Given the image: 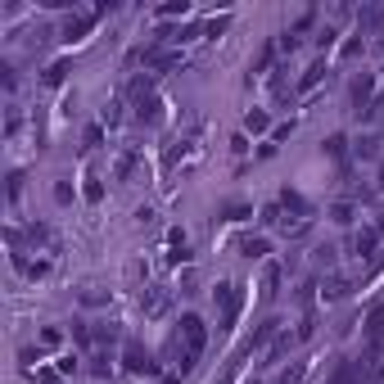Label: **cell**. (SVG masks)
I'll use <instances>...</instances> for the list:
<instances>
[{
	"label": "cell",
	"instance_id": "cell-1",
	"mask_svg": "<svg viewBox=\"0 0 384 384\" xmlns=\"http://www.w3.org/2000/svg\"><path fill=\"white\" fill-rule=\"evenodd\" d=\"M204 349H208V326H204V317H199V312H181L177 339H172V357H177L172 366H177L181 375H190L194 362L204 357Z\"/></svg>",
	"mask_w": 384,
	"mask_h": 384
},
{
	"label": "cell",
	"instance_id": "cell-2",
	"mask_svg": "<svg viewBox=\"0 0 384 384\" xmlns=\"http://www.w3.org/2000/svg\"><path fill=\"white\" fill-rule=\"evenodd\" d=\"M213 299H217V330H235V321H240V307H244V285L240 280H217V290H213Z\"/></svg>",
	"mask_w": 384,
	"mask_h": 384
},
{
	"label": "cell",
	"instance_id": "cell-3",
	"mask_svg": "<svg viewBox=\"0 0 384 384\" xmlns=\"http://www.w3.org/2000/svg\"><path fill=\"white\" fill-rule=\"evenodd\" d=\"M122 366H127L131 375H158V362L150 357V349H145V344H136V339L122 344Z\"/></svg>",
	"mask_w": 384,
	"mask_h": 384
},
{
	"label": "cell",
	"instance_id": "cell-4",
	"mask_svg": "<svg viewBox=\"0 0 384 384\" xmlns=\"http://www.w3.org/2000/svg\"><path fill=\"white\" fill-rule=\"evenodd\" d=\"M349 95H353V109H357V114L371 118V114L380 109V104H375V72H362V77L353 82V91H349Z\"/></svg>",
	"mask_w": 384,
	"mask_h": 384
},
{
	"label": "cell",
	"instance_id": "cell-5",
	"mask_svg": "<svg viewBox=\"0 0 384 384\" xmlns=\"http://www.w3.org/2000/svg\"><path fill=\"white\" fill-rule=\"evenodd\" d=\"M380 353H384V303L371 307L366 317V362H375Z\"/></svg>",
	"mask_w": 384,
	"mask_h": 384
},
{
	"label": "cell",
	"instance_id": "cell-6",
	"mask_svg": "<svg viewBox=\"0 0 384 384\" xmlns=\"http://www.w3.org/2000/svg\"><path fill=\"white\" fill-rule=\"evenodd\" d=\"M18 235L32 244V249H41V253H59V235L45 226V221H32V226H28V231H18Z\"/></svg>",
	"mask_w": 384,
	"mask_h": 384
},
{
	"label": "cell",
	"instance_id": "cell-7",
	"mask_svg": "<svg viewBox=\"0 0 384 384\" xmlns=\"http://www.w3.org/2000/svg\"><path fill=\"white\" fill-rule=\"evenodd\" d=\"M276 204L285 208V213H294V217H299V221H303V226H307V217H312V204H307V199H303V194H299V190H294V185H285V190L276 194Z\"/></svg>",
	"mask_w": 384,
	"mask_h": 384
},
{
	"label": "cell",
	"instance_id": "cell-8",
	"mask_svg": "<svg viewBox=\"0 0 384 384\" xmlns=\"http://www.w3.org/2000/svg\"><path fill=\"white\" fill-rule=\"evenodd\" d=\"M168 263H172V267L190 263V235H185L181 226H172V231H168Z\"/></svg>",
	"mask_w": 384,
	"mask_h": 384
},
{
	"label": "cell",
	"instance_id": "cell-9",
	"mask_svg": "<svg viewBox=\"0 0 384 384\" xmlns=\"http://www.w3.org/2000/svg\"><path fill=\"white\" fill-rule=\"evenodd\" d=\"M362 380H366V362H353V357H344L326 384H362Z\"/></svg>",
	"mask_w": 384,
	"mask_h": 384
},
{
	"label": "cell",
	"instance_id": "cell-10",
	"mask_svg": "<svg viewBox=\"0 0 384 384\" xmlns=\"http://www.w3.org/2000/svg\"><path fill=\"white\" fill-rule=\"evenodd\" d=\"M100 14H104V9H91V14H77V18H68V28H64V41H82V36L91 32L95 23H100Z\"/></svg>",
	"mask_w": 384,
	"mask_h": 384
},
{
	"label": "cell",
	"instance_id": "cell-11",
	"mask_svg": "<svg viewBox=\"0 0 384 384\" xmlns=\"http://www.w3.org/2000/svg\"><path fill=\"white\" fill-rule=\"evenodd\" d=\"M141 307H145V317H163L168 312V290L163 285H150V290L141 294Z\"/></svg>",
	"mask_w": 384,
	"mask_h": 384
},
{
	"label": "cell",
	"instance_id": "cell-12",
	"mask_svg": "<svg viewBox=\"0 0 384 384\" xmlns=\"http://www.w3.org/2000/svg\"><path fill=\"white\" fill-rule=\"evenodd\" d=\"M375 244H380V231L375 226H362V231L353 235V253L357 258H371V253H375Z\"/></svg>",
	"mask_w": 384,
	"mask_h": 384
},
{
	"label": "cell",
	"instance_id": "cell-13",
	"mask_svg": "<svg viewBox=\"0 0 384 384\" xmlns=\"http://www.w3.org/2000/svg\"><path fill=\"white\" fill-rule=\"evenodd\" d=\"M326 72H330V68H326V59H317V64H312V68H307L303 77H299V95L317 91V86H321V77H326Z\"/></svg>",
	"mask_w": 384,
	"mask_h": 384
},
{
	"label": "cell",
	"instance_id": "cell-14",
	"mask_svg": "<svg viewBox=\"0 0 384 384\" xmlns=\"http://www.w3.org/2000/svg\"><path fill=\"white\" fill-rule=\"evenodd\" d=\"M276 55H280V50H276V41H267V45H263V55H258V59H253V68H249V82H253V77H263V72L276 64Z\"/></svg>",
	"mask_w": 384,
	"mask_h": 384
},
{
	"label": "cell",
	"instance_id": "cell-15",
	"mask_svg": "<svg viewBox=\"0 0 384 384\" xmlns=\"http://www.w3.org/2000/svg\"><path fill=\"white\" fill-rule=\"evenodd\" d=\"M380 23H384V9H380V5H371V9H362V14H357V32L366 36V32H375Z\"/></svg>",
	"mask_w": 384,
	"mask_h": 384
},
{
	"label": "cell",
	"instance_id": "cell-16",
	"mask_svg": "<svg viewBox=\"0 0 384 384\" xmlns=\"http://www.w3.org/2000/svg\"><path fill=\"white\" fill-rule=\"evenodd\" d=\"M326 154H330L344 172H349V141H344V136H330V141H326Z\"/></svg>",
	"mask_w": 384,
	"mask_h": 384
},
{
	"label": "cell",
	"instance_id": "cell-17",
	"mask_svg": "<svg viewBox=\"0 0 384 384\" xmlns=\"http://www.w3.org/2000/svg\"><path fill=\"white\" fill-rule=\"evenodd\" d=\"M240 253H244V258H267L271 249H267L263 235H244V240H240Z\"/></svg>",
	"mask_w": 384,
	"mask_h": 384
},
{
	"label": "cell",
	"instance_id": "cell-18",
	"mask_svg": "<svg viewBox=\"0 0 384 384\" xmlns=\"http://www.w3.org/2000/svg\"><path fill=\"white\" fill-rule=\"evenodd\" d=\"M271 127V118L263 114V109H249V114H244V131H253V136H263Z\"/></svg>",
	"mask_w": 384,
	"mask_h": 384
},
{
	"label": "cell",
	"instance_id": "cell-19",
	"mask_svg": "<svg viewBox=\"0 0 384 384\" xmlns=\"http://www.w3.org/2000/svg\"><path fill=\"white\" fill-rule=\"evenodd\" d=\"M154 14L158 18H185V14H190V0H168V5L154 9Z\"/></svg>",
	"mask_w": 384,
	"mask_h": 384
},
{
	"label": "cell",
	"instance_id": "cell-20",
	"mask_svg": "<svg viewBox=\"0 0 384 384\" xmlns=\"http://www.w3.org/2000/svg\"><path fill=\"white\" fill-rule=\"evenodd\" d=\"M100 141H104V127L95 122V127H86V136H82V150L91 154V150H100Z\"/></svg>",
	"mask_w": 384,
	"mask_h": 384
},
{
	"label": "cell",
	"instance_id": "cell-21",
	"mask_svg": "<svg viewBox=\"0 0 384 384\" xmlns=\"http://www.w3.org/2000/svg\"><path fill=\"white\" fill-rule=\"evenodd\" d=\"M82 194H86V204H100V199H104V185H100V177H86Z\"/></svg>",
	"mask_w": 384,
	"mask_h": 384
},
{
	"label": "cell",
	"instance_id": "cell-22",
	"mask_svg": "<svg viewBox=\"0 0 384 384\" xmlns=\"http://www.w3.org/2000/svg\"><path fill=\"white\" fill-rule=\"evenodd\" d=\"M280 213H285L280 204H267V208H263V226H290V221H285Z\"/></svg>",
	"mask_w": 384,
	"mask_h": 384
},
{
	"label": "cell",
	"instance_id": "cell-23",
	"mask_svg": "<svg viewBox=\"0 0 384 384\" xmlns=\"http://www.w3.org/2000/svg\"><path fill=\"white\" fill-rule=\"evenodd\" d=\"M349 290H353L349 280H344V276H334V280L326 285V299H349Z\"/></svg>",
	"mask_w": 384,
	"mask_h": 384
},
{
	"label": "cell",
	"instance_id": "cell-24",
	"mask_svg": "<svg viewBox=\"0 0 384 384\" xmlns=\"http://www.w3.org/2000/svg\"><path fill=\"white\" fill-rule=\"evenodd\" d=\"M330 217L339 221V226H353V217H357V213H353V204H334V208H330Z\"/></svg>",
	"mask_w": 384,
	"mask_h": 384
},
{
	"label": "cell",
	"instance_id": "cell-25",
	"mask_svg": "<svg viewBox=\"0 0 384 384\" xmlns=\"http://www.w3.org/2000/svg\"><path fill=\"white\" fill-rule=\"evenodd\" d=\"M276 285H280V267H267V280H263V299H276Z\"/></svg>",
	"mask_w": 384,
	"mask_h": 384
},
{
	"label": "cell",
	"instance_id": "cell-26",
	"mask_svg": "<svg viewBox=\"0 0 384 384\" xmlns=\"http://www.w3.org/2000/svg\"><path fill=\"white\" fill-rule=\"evenodd\" d=\"M64 77H68V64H50V68H45V86H64Z\"/></svg>",
	"mask_w": 384,
	"mask_h": 384
},
{
	"label": "cell",
	"instance_id": "cell-27",
	"mask_svg": "<svg viewBox=\"0 0 384 384\" xmlns=\"http://www.w3.org/2000/svg\"><path fill=\"white\" fill-rule=\"evenodd\" d=\"M362 45H366V41H362V32H357L353 41H344V50H339V55H344V59H357V55H362Z\"/></svg>",
	"mask_w": 384,
	"mask_h": 384
},
{
	"label": "cell",
	"instance_id": "cell-28",
	"mask_svg": "<svg viewBox=\"0 0 384 384\" xmlns=\"http://www.w3.org/2000/svg\"><path fill=\"white\" fill-rule=\"evenodd\" d=\"M231 28V18L226 14H221V18H213V23H204V36H221V32H226Z\"/></svg>",
	"mask_w": 384,
	"mask_h": 384
},
{
	"label": "cell",
	"instance_id": "cell-29",
	"mask_svg": "<svg viewBox=\"0 0 384 384\" xmlns=\"http://www.w3.org/2000/svg\"><path fill=\"white\" fill-rule=\"evenodd\" d=\"M23 194V172H9V204H18Z\"/></svg>",
	"mask_w": 384,
	"mask_h": 384
},
{
	"label": "cell",
	"instance_id": "cell-30",
	"mask_svg": "<svg viewBox=\"0 0 384 384\" xmlns=\"http://www.w3.org/2000/svg\"><path fill=\"white\" fill-rule=\"evenodd\" d=\"M55 371H59V375H77V357H72V353H68V357H59V366H55Z\"/></svg>",
	"mask_w": 384,
	"mask_h": 384
},
{
	"label": "cell",
	"instance_id": "cell-31",
	"mask_svg": "<svg viewBox=\"0 0 384 384\" xmlns=\"http://www.w3.org/2000/svg\"><path fill=\"white\" fill-rule=\"evenodd\" d=\"M59 339H64V334H59V326H45V330H41V344H45V349H55Z\"/></svg>",
	"mask_w": 384,
	"mask_h": 384
},
{
	"label": "cell",
	"instance_id": "cell-32",
	"mask_svg": "<svg viewBox=\"0 0 384 384\" xmlns=\"http://www.w3.org/2000/svg\"><path fill=\"white\" fill-rule=\"evenodd\" d=\"M249 213H253V208H244V204H231V208H226V221H244Z\"/></svg>",
	"mask_w": 384,
	"mask_h": 384
},
{
	"label": "cell",
	"instance_id": "cell-33",
	"mask_svg": "<svg viewBox=\"0 0 384 384\" xmlns=\"http://www.w3.org/2000/svg\"><path fill=\"white\" fill-rule=\"evenodd\" d=\"M104 122H109V127H114V122H122V100H114V104L104 109Z\"/></svg>",
	"mask_w": 384,
	"mask_h": 384
},
{
	"label": "cell",
	"instance_id": "cell-34",
	"mask_svg": "<svg viewBox=\"0 0 384 384\" xmlns=\"http://www.w3.org/2000/svg\"><path fill=\"white\" fill-rule=\"evenodd\" d=\"M55 199H59V204H72V185H68V181L55 185Z\"/></svg>",
	"mask_w": 384,
	"mask_h": 384
},
{
	"label": "cell",
	"instance_id": "cell-35",
	"mask_svg": "<svg viewBox=\"0 0 384 384\" xmlns=\"http://www.w3.org/2000/svg\"><path fill=\"white\" fill-rule=\"evenodd\" d=\"M317 45H321V55H326L330 45H334V28H326V32H321V36H317Z\"/></svg>",
	"mask_w": 384,
	"mask_h": 384
},
{
	"label": "cell",
	"instance_id": "cell-36",
	"mask_svg": "<svg viewBox=\"0 0 384 384\" xmlns=\"http://www.w3.org/2000/svg\"><path fill=\"white\" fill-rule=\"evenodd\" d=\"M235 371H240V357H235V362H231V366H226V375H221V380H217V384H235Z\"/></svg>",
	"mask_w": 384,
	"mask_h": 384
},
{
	"label": "cell",
	"instance_id": "cell-37",
	"mask_svg": "<svg viewBox=\"0 0 384 384\" xmlns=\"http://www.w3.org/2000/svg\"><path fill=\"white\" fill-rule=\"evenodd\" d=\"M371 384H384V366H380V371H375V375H371Z\"/></svg>",
	"mask_w": 384,
	"mask_h": 384
},
{
	"label": "cell",
	"instance_id": "cell-38",
	"mask_svg": "<svg viewBox=\"0 0 384 384\" xmlns=\"http://www.w3.org/2000/svg\"><path fill=\"white\" fill-rule=\"evenodd\" d=\"M375 231H380V240H384V217H380V226H375Z\"/></svg>",
	"mask_w": 384,
	"mask_h": 384
}]
</instances>
